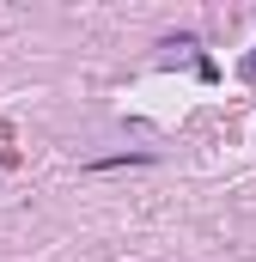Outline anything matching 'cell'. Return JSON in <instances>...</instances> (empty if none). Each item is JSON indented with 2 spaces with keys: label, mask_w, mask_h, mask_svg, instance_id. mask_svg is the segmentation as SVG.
<instances>
[{
  "label": "cell",
  "mask_w": 256,
  "mask_h": 262,
  "mask_svg": "<svg viewBox=\"0 0 256 262\" xmlns=\"http://www.w3.org/2000/svg\"><path fill=\"white\" fill-rule=\"evenodd\" d=\"M244 79H256V49H250V55H244Z\"/></svg>",
  "instance_id": "obj_1"
}]
</instances>
